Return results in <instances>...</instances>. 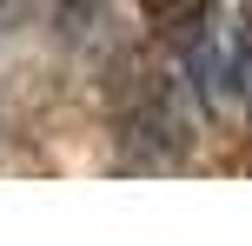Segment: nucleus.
<instances>
[{
	"instance_id": "nucleus-1",
	"label": "nucleus",
	"mask_w": 252,
	"mask_h": 246,
	"mask_svg": "<svg viewBox=\"0 0 252 246\" xmlns=\"http://www.w3.org/2000/svg\"><path fill=\"white\" fill-rule=\"evenodd\" d=\"M113 113H120V140H146V167L179 160L186 120H179V106H173L166 73H146L139 60H126L120 67V87H113Z\"/></svg>"
},
{
	"instance_id": "nucleus-2",
	"label": "nucleus",
	"mask_w": 252,
	"mask_h": 246,
	"mask_svg": "<svg viewBox=\"0 0 252 246\" xmlns=\"http://www.w3.org/2000/svg\"><path fill=\"white\" fill-rule=\"evenodd\" d=\"M146 7V27L159 40H173V47H192V40L213 27V7L219 0H139Z\"/></svg>"
}]
</instances>
